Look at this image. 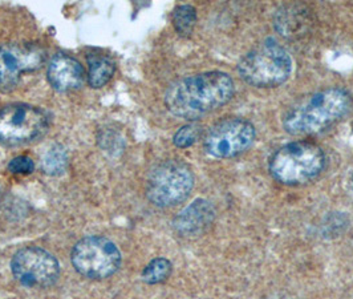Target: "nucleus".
Instances as JSON below:
<instances>
[{
  "mask_svg": "<svg viewBox=\"0 0 353 299\" xmlns=\"http://www.w3.org/2000/svg\"><path fill=\"white\" fill-rule=\"evenodd\" d=\"M194 186L192 169L176 160L163 161L148 178V198L157 206L168 208L185 201Z\"/></svg>",
  "mask_w": 353,
  "mask_h": 299,
  "instance_id": "nucleus-5",
  "label": "nucleus"
},
{
  "mask_svg": "<svg viewBox=\"0 0 353 299\" xmlns=\"http://www.w3.org/2000/svg\"><path fill=\"white\" fill-rule=\"evenodd\" d=\"M172 274V264L166 258H156L142 271V280L146 283L156 284L166 281Z\"/></svg>",
  "mask_w": 353,
  "mask_h": 299,
  "instance_id": "nucleus-16",
  "label": "nucleus"
},
{
  "mask_svg": "<svg viewBox=\"0 0 353 299\" xmlns=\"http://www.w3.org/2000/svg\"><path fill=\"white\" fill-rule=\"evenodd\" d=\"M72 264L77 273L90 280H104L114 274L121 264L117 247L104 237L90 235L72 250Z\"/></svg>",
  "mask_w": 353,
  "mask_h": 299,
  "instance_id": "nucleus-7",
  "label": "nucleus"
},
{
  "mask_svg": "<svg viewBox=\"0 0 353 299\" xmlns=\"http://www.w3.org/2000/svg\"><path fill=\"white\" fill-rule=\"evenodd\" d=\"M201 136V128L196 124H188L178 129L173 142L178 148H189Z\"/></svg>",
  "mask_w": 353,
  "mask_h": 299,
  "instance_id": "nucleus-17",
  "label": "nucleus"
},
{
  "mask_svg": "<svg viewBox=\"0 0 353 299\" xmlns=\"http://www.w3.org/2000/svg\"><path fill=\"white\" fill-rule=\"evenodd\" d=\"M88 83L92 88H101L109 83L114 73V63L103 55H89Z\"/></svg>",
  "mask_w": 353,
  "mask_h": 299,
  "instance_id": "nucleus-13",
  "label": "nucleus"
},
{
  "mask_svg": "<svg viewBox=\"0 0 353 299\" xmlns=\"http://www.w3.org/2000/svg\"><path fill=\"white\" fill-rule=\"evenodd\" d=\"M44 51L35 44H6L0 47V89L11 90L26 72L39 70Z\"/></svg>",
  "mask_w": 353,
  "mask_h": 299,
  "instance_id": "nucleus-10",
  "label": "nucleus"
},
{
  "mask_svg": "<svg viewBox=\"0 0 353 299\" xmlns=\"http://www.w3.org/2000/svg\"><path fill=\"white\" fill-rule=\"evenodd\" d=\"M325 156L316 144L298 141L282 146L270 161L272 177L284 185H301L323 172Z\"/></svg>",
  "mask_w": 353,
  "mask_h": 299,
  "instance_id": "nucleus-4",
  "label": "nucleus"
},
{
  "mask_svg": "<svg viewBox=\"0 0 353 299\" xmlns=\"http://www.w3.org/2000/svg\"><path fill=\"white\" fill-rule=\"evenodd\" d=\"M234 95V81L221 70L188 76L168 89L165 106L176 117L196 120L228 104Z\"/></svg>",
  "mask_w": 353,
  "mask_h": 299,
  "instance_id": "nucleus-1",
  "label": "nucleus"
},
{
  "mask_svg": "<svg viewBox=\"0 0 353 299\" xmlns=\"http://www.w3.org/2000/svg\"><path fill=\"white\" fill-rule=\"evenodd\" d=\"M48 81L59 92H71L80 88L85 80L83 66L71 56L57 53L48 67Z\"/></svg>",
  "mask_w": 353,
  "mask_h": 299,
  "instance_id": "nucleus-11",
  "label": "nucleus"
},
{
  "mask_svg": "<svg viewBox=\"0 0 353 299\" xmlns=\"http://www.w3.org/2000/svg\"><path fill=\"white\" fill-rule=\"evenodd\" d=\"M214 218L215 209L212 202L199 198L176 215L173 226L183 237H194L208 229Z\"/></svg>",
  "mask_w": 353,
  "mask_h": 299,
  "instance_id": "nucleus-12",
  "label": "nucleus"
},
{
  "mask_svg": "<svg viewBox=\"0 0 353 299\" xmlns=\"http://www.w3.org/2000/svg\"><path fill=\"white\" fill-rule=\"evenodd\" d=\"M238 72L241 79L250 86L276 87L290 79L292 59L282 46L268 39L239 61Z\"/></svg>",
  "mask_w": 353,
  "mask_h": 299,
  "instance_id": "nucleus-3",
  "label": "nucleus"
},
{
  "mask_svg": "<svg viewBox=\"0 0 353 299\" xmlns=\"http://www.w3.org/2000/svg\"><path fill=\"white\" fill-rule=\"evenodd\" d=\"M50 126L48 113L37 106L17 103L0 109V142L20 145L41 137Z\"/></svg>",
  "mask_w": 353,
  "mask_h": 299,
  "instance_id": "nucleus-6",
  "label": "nucleus"
},
{
  "mask_svg": "<svg viewBox=\"0 0 353 299\" xmlns=\"http://www.w3.org/2000/svg\"><path fill=\"white\" fill-rule=\"evenodd\" d=\"M196 23V11L193 6H178L173 12V26L181 36L192 35Z\"/></svg>",
  "mask_w": 353,
  "mask_h": 299,
  "instance_id": "nucleus-14",
  "label": "nucleus"
},
{
  "mask_svg": "<svg viewBox=\"0 0 353 299\" xmlns=\"http://www.w3.org/2000/svg\"><path fill=\"white\" fill-rule=\"evenodd\" d=\"M35 169V164L28 156H18L8 164V171L14 175H31Z\"/></svg>",
  "mask_w": 353,
  "mask_h": 299,
  "instance_id": "nucleus-18",
  "label": "nucleus"
},
{
  "mask_svg": "<svg viewBox=\"0 0 353 299\" xmlns=\"http://www.w3.org/2000/svg\"><path fill=\"white\" fill-rule=\"evenodd\" d=\"M17 281L30 289L52 286L60 276V264L51 253L40 247L20 249L11 261Z\"/></svg>",
  "mask_w": 353,
  "mask_h": 299,
  "instance_id": "nucleus-8",
  "label": "nucleus"
},
{
  "mask_svg": "<svg viewBox=\"0 0 353 299\" xmlns=\"http://www.w3.org/2000/svg\"><path fill=\"white\" fill-rule=\"evenodd\" d=\"M351 108V96L341 88H328L294 106L284 117V129L294 136L316 135L343 119Z\"/></svg>",
  "mask_w": 353,
  "mask_h": 299,
  "instance_id": "nucleus-2",
  "label": "nucleus"
},
{
  "mask_svg": "<svg viewBox=\"0 0 353 299\" xmlns=\"http://www.w3.org/2000/svg\"><path fill=\"white\" fill-rule=\"evenodd\" d=\"M255 128L242 119H228L215 124L205 137L206 152L216 159L235 157L252 145Z\"/></svg>",
  "mask_w": 353,
  "mask_h": 299,
  "instance_id": "nucleus-9",
  "label": "nucleus"
},
{
  "mask_svg": "<svg viewBox=\"0 0 353 299\" xmlns=\"http://www.w3.org/2000/svg\"><path fill=\"white\" fill-rule=\"evenodd\" d=\"M68 164V157L63 146L54 145L52 146L44 156L43 159V168L46 173L52 175V176H59L64 173L65 168Z\"/></svg>",
  "mask_w": 353,
  "mask_h": 299,
  "instance_id": "nucleus-15",
  "label": "nucleus"
},
{
  "mask_svg": "<svg viewBox=\"0 0 353 299\" xmlns=\"http://www.w3.org/2000/svg\"><path fill=\"white\" fill-rule=\"evenodd\" d=\"M352 191H353V175H352Z\"/></svg>",
  "mask_w": 353,
  "mask_h": 299,
  "instance_id": "nucleus-19",
  "label": "nucleus"
}]
</instances>
